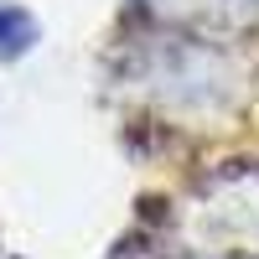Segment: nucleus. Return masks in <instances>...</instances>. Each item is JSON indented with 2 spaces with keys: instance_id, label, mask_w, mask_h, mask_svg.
I'll use <instances>...</instances> for the list:
<instances>
[{
  "instance_id": "f257e3e1",
  "label": "nucleus",
  "mask_w": 259,
  "mask_h": 259,
  "mask_svg": "<svg viewBox=\"0 0 259 259\" xmlns=\"http://www.w3.org/2000/svg\"><path fill=\"white\" fill-rule=\"evenodd\" d=\"M31 41H36V21L21 6H6V0H0V57H21Z\"/></svg>"
}]
</instances>
